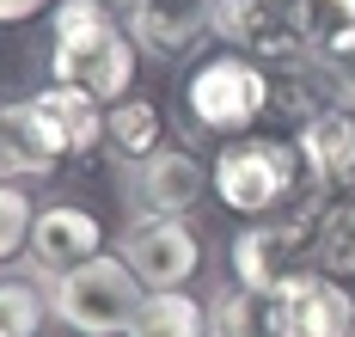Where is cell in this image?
<instances>
[{
	"label": "cell",
	"mask_w": 355,
	"mask_h": 337,
	"mask_svg": "<svg viewBox=\"0 0 355 337\" xmlns=\"http://www.w3.org/2000/svg\"><path fill=\"white\" fill-rule=\"evenodd\" d=\"M49 31H55V43H49V74L62 80V86L92 92L98 105L129 98L141 49H135L129 25L116 12H105L98 0H62L49 12Z\"/></svg>",
	"instance_id": "6da1fadb"
},
{
	"label": "cell",
	"mask_w": 355,
	"mask_h": 337,
	"mask_svg": "<svg viewBox=\"0 0 355 337\" xmlns=\"http://www.w3.org/2000/svg\"><path fill=\"white\" fill-rule=\"evenodd\" d=\"M141 300H147V282L116 252H98L92 263L49 282V313L80 337H123L135 325Z\"/></svg>",
	"instance_id": "7a4b0ae2"
},
{
	"label": "cell",
	"mask_w": 355,
	"mask_h": 337,
	"mask_svg": "<svg viewBox=\"0 0 355 337\" xmlns=\"http://www.w3.org/2000/svg\"><path fill=\"white\" fill-rule=\"evenodd\" d=\"M270 74L263 62H251L239 49L196 62L184 80V123L202 129V135H245L257 116L270 111Z\"/></svg>",
	"instance_id": "3957f363"
},
{
	"label": "cell",
	"mask_w": 355,
	"mask_h": 337,
	"mask_svg": "<svg viewBox=\"0 0 355 337\" xmlns=\"http://www.w3.org/2000/svg\"><path fill=\"white\" fill-rule=\"evenodd\" d=\"M209 184L233 215H270L282 196H294V184H313V178H306V159H300L294 141L251 135V141H227L220 148Z\"/></svg>",
	"instance_id": "277c9868"
},
{
	"label": "cell",
	"mask_w": 355,
	"mask_h": 337,
	"mask_svg": "<svg viewBox=\"0 0 355 337\" xmlns=\"http://www.w3.org/2000/svg\"><path fill=\"white\" fill-rule=\"evenodd\" d=\"M306 258H319V215H288V221H257L245 233H233L227 263L239 288H263V295H288Z\"/></svg>",
	"instance_id": "5b68a950"
},
{
	"label": "cell",
	"mask_w": 355,
	"mask_h": 337,
	"mask_svg": "<svg viewBox=\"0 0 355 337\" xmlns=\"http://www.w3.org/2000/svg\"><path fill=\"white\" fill-rule=\"evenodd\" d=\"M116 258L147 288H184L202 270V239L184 215H129V227L116 233Z\"/></svg>",
	"instance_id": "8992f818"
},
{
	"label": "cell",
	"mask_w": 355,
	"mask_h": 337,
	"mask_svg": "<svg viewBox=\"0 0 355 337\" xmlns=\"http://www.w3.org/2000/svg\"><path fill=\"white\" fill-rule=\"evenodd\" d=\"M105 252V227L92 209H80V202H49V209H37V227H31V245H25V258L43 282H55V276H68L80 263H92Z\"/></svg>",
	"instance_id": "52a82bcc"
},
{
	"label": "cell",
	"mask_w": 355,
	"mask_h": 337,
	"mask_svg": "<svg viewBox=\"0 0 355 337\" xmlns=\"http://www.w3.org/2000/svg\"><path fill=\"white\" fill-rule=\"evenodd\" d=\"M214 37H227L239 55H294L300 25H294V0H214Z\"/></svg>",
	"instance_id": "ba28073f"
},
{
	"label": "cell",
	"mask_w": 355,
	"mask_h": 337,
	"mask_svg": "<svg viewBox=\"0 0 355 337\" xmlns=\"http://www.w3.org/2000/svg\"><path fill=\"white\" fill-rule=\"evenodd\" d=\"M209 184V172H202V159L184 148H159L153 159L141 166H129V202H135V215H184V209H196V196Z\"/></svg>",
	"instance_id": "9c48e42d"
},
{
	"label": "cell",
	"mask_w": 355,
	"mask_h": 337,
	"mask_svg": "<svg viewBox=\"0 0 355 337\" xmlns=\"http://www.w3.org/2000/svg\"><path fill=\"white\" fill-rule=\"evenodd\" d=\"M282 337H355V288H343V276L306 270L282 295Z\"/></svg>",
	"instance_id": "30bf717a"
},
{
	"label": "cell",
	"mask_w": 355,
	"mask_h": 337,
	"mask_svg": "<svg viewBox=\"0 0 355 337\" xmlns=\"http://www.w3.org/2000/svg\"><path fill=\"white\" fill-rule=\"evenodd\" d=\"M123 25H129L135 49L172 62L184 49H196V37L214 31V0H147V6H135V12L123 19Z\"/></svg>",
	"instance_id": "8fae6325"
},
{
	"label": "cell",
	"mask_w": 355,
	"mask_h": 337,
	"mask_svg": "<svg viewBox=\"0 0 355 337\" xmlns=\"http://www.w3.org/2000/svg\"><path fill=\"white\" fill-rule=\"evenodd\" d=\"M55 166H62V153L49 141V123L37 111V98L0 105V178L25 184V178H49Z\"/></svg>",
	"instance_id": "7c38bea8"
},
{
	"label": "cell",
	"mask_w": 355,
	"mask_h": 337,
	"mask_svg": "<svg viewBox=\"0 0 355 337\" xmlns=\"http://www.w3.org/2000/svg\"><path fill=\"white\" fill-rule=\"evenodd\" d=\"M294 148H300V159H306V178L319 190H355V111H324L313 116L300 135H294Z\"/></svg>",
	"instance_id": "4fadbf2b"
},
{
	"label": "cell",
	"mask_w": 355,
	"mask_h": 337,
	"mask_svg": "<svg viewBox=\"0 0 355 337\" xmlns=\"http://www.w3.org/2000/svg\"><path fill=\"white\" fill-rule=\"evenodd\" d=\"M31 98H37V111H43V123H49V141H55L62 159L92 153L98 141H105V111H98V98H92V92L49 80L43 92H31Z\"/></svg>",
	"instance_id": "5bb4252c"
},
{
	"label": "cell",
	"mask_w": 355,
	"mask_h": 337,
	"mask_svg": "<svg viewBox=\"0 0 355 337\" xmlns=\"http://www.w3.org/2000/svg\"><path fill=\"white\" fill-rule=\"evenodd\" d=\"M105 148L123 159V166H141L166 148V116L153 98H116L105 111Z\"/></svg>",
	"instance_id": "9a60e30c"
},
{
	"label": "cell",
	"mask_w": 355,
	"mask_h": 337,
	"mask_svg": "<svg viewBox=\"0 0 355 337\" xmlns=\"http://www.w3.org/2000/svg\"><path fill=\"white\" fill-rule=\"evenodd\" d=\"M209 337H282V295L263 288H227L209 306Z\"/></svg>",
	"instance_id": "2e32d148"
},
{
	"label": "cell",
	"mask_w": 355,
	"mask_h": 337,
	"mask_svg": "<svg viewBox=\"0 0 355 337\" xmlns=\"http://www.w3.org/2000/svg\"><path fill=\"white\" fill-rule=\"evenodd\" d=\"M123 337H209V306L184 288H147L141 313Z\"/></svg>",
	"instance_id": "e0dca14e"
},
{
	"label": "cell",
	"mask_w": 355,
	"mask_h": 337,
	"mask_svg": "<svg viewBox=\"0 0 355 337\" xmlns=\"http://www.w3.org/2000/svg\"><path fill=\"white\" fill-rule=\"evenodd\" d=\"M43 319H55L43 276H0V337H37Z\"/></svg>",
	"instance_id": "ac0fdd59"
},
{
	"label": "cell",
	"mask_w": 355,
	"mask_h": 337,
	"mask_svg": "<svg viewBox=\"0 0 355 337\" xmlns=\"http://www.w3.org/2000/svg\"><path fill=\"white\" fill-rule=\"evenodd\" d=\"M294 25L313 55H331L355 31V0H294Z\"/></svg>",
	"instance_id": "d6986e66"
},
{
	"label": "cell",
	"mask_w": 355,
	"mask_h": 337,
	"mask_svg": "<svg viewBox=\"0 0 355 337\" xmlns=\"http://www.w3.org/2000/svg\"><path fill=\"white\" fill-rule=\"evenodd\" d=\"M319 270L324 276H355V196L319 209Z\"/></svg>",
	"instance_id": "ffe728a7"
},
{
	"label": "cell",
	"mask_w": 355,
	"mask_h": 337,
	"mask_svg": "<svg viewBox=\"0 0 355 337\" xmlns=\"http://www.w3.org/2000/svg\"><path fill=\"white\" fill-rule=\"evenodd\" d=\"M31 227H37L31 190H19L12 178H0V263L25 258V245H31Z\"/></svg>",
	"instance_id": "44dd1931"
},
{
	"label": "cell",
	"mask_w": 355,
	"mask_h": 337,
	"mask_svg": "<svg viewBox=\"0 0 355 337\" xmlns=\"http://www.w3.org/2000/svg\"><path fill=\"white\" fill-rule=\"evenodd\" d=\"M324 68H331V92H337V105H343V111H355V31L337 43L331 55H324Z\"/></svg>",
	"instance_id": "7402d4cb"
},
{
	"label": "cell",
	"mask_w": 355,
	"mask_h": 337,
	"mask_svg": "<svg viewBox=\"0 0 355 337\" xmlns=\"http://www.w3.org/2000/svg\"><path fill=\"white\" fill-rule=\"evenodd\" d=\"M62 0H0V25H25L37 12H55Z\"/></svg>",
	"instance_id": "603a6c76"
},
{
	"label": "cell",
	"mask_w": 355,
	"mask_h": 337,
	"mask_svg": "<svg viewBox=\"0 0 355 337\" xmlns=\"http://www.w3.org/2000/svg\"><path fill=\"white\" fill-rule=\"evenodd\" d=\"M98 6H105V12H116V19H129V12H135V6H147V0H98Z\"/></svg>",
	"instance_id": "cb8c5ba5"
}]
</instances>
